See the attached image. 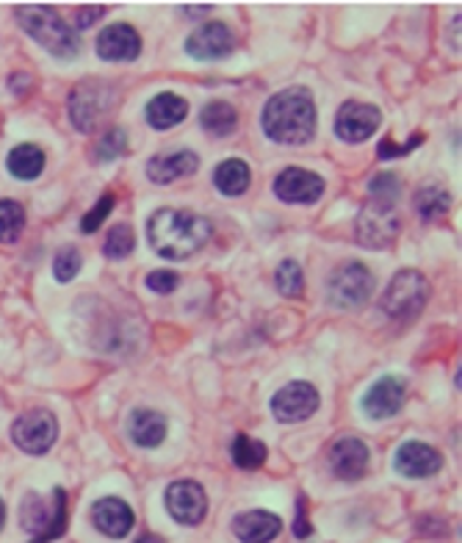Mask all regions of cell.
I'll use <instances>...</instances> for the list:
<instances>
[{
	"mask_svg": "<svg viewBox=\"0 0 462 543\" xmlns=\"http://www.w3.org/2000/svg\"><path fill=\"white\" fill-rule=\"evenodd\" d=\"M380 125H382L380 109L372 106V103H360V100H346V103L338 109V117H335V133H338V139H341V142H349V145H357V142L372 139Z\"/></svg>",
	"mask_w": 462,
	"mask_h": 543,
	"instance_id": "cell-12",
	"label": "cell"
},
{
	"mask_svg": "<svg viewBox=\"0 0 462 543\" xmlns=\"http://www.w3.org/2000/svg\"><path fill=\"white\" fill-rule=\"evenodd\" d=\"M230 455H233V463L239 469H260L263 461H266V443L263 441H255L244 433L236 435L233 446H230Z\"/></svg>",
	"mask_w": 462,
	"mask_h": 543,
	"instance_id": "cell-28",
	"label": "cell"
},
{
	"mask_svg": "<svg viewBox=\"0 0 462 543\" xmlns=\"http://www.w3.org/2000/svg\"><path fill=\"white\" fill-rule=\"evenodd\" d=\"M368 463H372V452L354 435L338 438L330 449V469L338 480L357 482L360 477H365Z\"/></svg>",
	"mask_w": 462,
	"mask_h": 543,
	"instance_id": "cell-17",
	"label": "cell"
},
{
	"mask_svg": "<svg viewBox=\"0 0 462 543\" xmlns=\"http://www.w3.org/2000/svg\"><path fill=\"white\" fill-rule=\"evenodd\" d=\"M6 164H9L12 177H17V180H36V177L44 172V164H48V158H44V150H42V148L25 142V145H17V148L9 153Z\"/></svg>",
	"mask_w": 462,
	"mask_h": 543,
	"instance_id": "cell-25",
	"label": "cell"
},
{
	"mask_svg": "<svg viewBox=\"0 0 462 543\" xmlns=\"http://www.w3.org/2000/svg\"><path fill=\"white\" fill-rule=\"evenodd\" d=\"M166 510L183 527H197L208 513V493L194 480H180L166 488Z\"/></svg>",
	"mask_w": 462,
	"mask_h": 543,
	"instance_id": "cell-11",
	"label": "cell"
},
{
	"mask_svg": "<svg viewBox=\"0 0 462 543\" xmlns=\"http://www.w3.org/2000/svg\"><path fill=\"white\" fill-rule=\"evenodd\" d=\"M114 106H117V89L114 86L86 81V83H78L70 95V119H72L75 130L91 133Z\"/></svg>",
	"mask_w": 462,
	"mask_h": 543,
	"instance_id": "cell-7",
	"label": "cell"
},
{
	"mask_svg": "<svg viewBox=\"0 0 462 543\" xmlns=\"http://www.w3.org/2000/svg\"><path fill=\"white\" fill-rule=\"evenodd\" d=\"M372 291H374V275L360 261L341 263L327 281V300H330V305H335L341 310L360 308L368 297H372Z\"/></svg>",
	"mask_w": 462,
	"mask_h": 543,
	"instance_id": "cell-8",
	"label": "cell"
},
{
	"mask_svg": "<svg viewBox=\"0 0 462 543\" xmlns=\"http://www.w3.org/2000/svg\"><path fill=\"white\" fill-rule=\"evenodd\" d=\"M263 130L277 145H307L316 133V100L310 89L305 86H288L277 92L266 109H263Z\"/></svg>",
	"mask_w": 462,
	"mask_h": 543,
	"instance_id": "cell-2",
	"label": "cell"
},
{
	"mask_svg": "<svg viewBox=\"0 0 462 543\" xmlns=\"http://www.w3.org/2000/svg\"><path fill=\"white\" fill-rule=\"evenodd\" d=\"M25 228V208L14 200H0V244H14Z\"/></svg>",
	"mask_w": 462,
	"mask_h": 543,
	"instance_id": "cell-29",
	"label": "cell"
},
{
	"mask_svg": "<svg viewBox=\"0 0 462 543\" xmlns=\"http://www.w3.org/2000/svg\"><path fill=\"white\" fill-rule=\"evenodd\" d=\"M95 48L103 62H136L142 53V36L127 23H114L103 28Z\"/></svg>",
	"mask_w": 462,
	"mask_h": 543,
	"instance_id": "cell-18",
	"label": "cell"
},
{
	"mask_svg": "<svg viewBox=\"0 0 462 543\" xmlns=\"http://www.w3.org/2000/svg\"><path fill=\"white\" fill-rule=\"evenodd\" d=\"M200 122L203 130L211 136H230L239 128V111L230 106L227 100H211L203 111H200Z\"/></svg>",
	"mask_w": 462,
	"mask_h": 543,
	"instance_id": "cell-26",
	"label": "cell"
},
{
	"mask_svg": "<svg viewBox=\"0 0 462 543\" xmlns=\"http://www.w3.org/2000/svg\"><path fill=\"white\" fill-rule=\"evenodd\" d=\"M4 524H6V505L0 500V529H4Z\"/></svg>",
	"mask_w": 462,
	"mask_h": 543,
	"instance_id": "cell-43",
	"label": "cell"
},
{
	"mask_svg": "<svg viewBox=\"0 0 462 543\" xmlns=\"http://www.w3.org/2000/svg\"><path fill=\"white\" fill-rule=\"evenodd\" d=\"M28 86H31V75H25V72L12 75V81H9V89H12V92H17V95H23Z\"/></svg>",
	"mask_w": 462,
	"mask_h": 543,
	"instance_id": "cell-40",
	"label": "cell"
},
{
	"mask_svg": "<svg viewBox=\"0 0 462 543\" xmlns=\"http://www.w3.org/2000/svg\"><path fill=\"white\" fill-rule=\"evenodd\" d=\"M145 283H147V289L156 291V294H169V291L177 289L180 278L174 275V272H169V269H156V272H150Z\"/></svg>",
	"mask_w": 462,
	"mask_h": 543,
	"instance_id": "cell-37",
	"label": "cell"
},
{
	"mask_svg": "<svg viewBox=\"0 0 462 543\" xmlns=\"http://www.w3.org/2000/svg\"><path fill=\"white\" fill-rule=\"evenodd\" d=\"M313 529H310V521H307V496L299 493L297 496V521H294V535L297 538H307Z\"/></svg>",
	"mask_w": 462,
	"mask_h": 543,
	"instance_id": "cell-38",
	"label": "cell"
},
{
	"mask_svg": "<svg viewBox=\"0 0 462 543\" xmlns=\"http://www.w3.org/2000/svg\"><path fill=\"white\" fill-rule=\"evenodd\" d=\"M318 402L321 399H318V391H316L313 383L294 380L271 396V414H274L277 422L297 424V422L310 419L318 411Z\"/></svg>",
	"mask_w": 462,
	"mask_h": 543,
	"instance_id": "cell-10",
	"label": "cell"
},
{
	"mask_svg": "<svg viewBox=\"0 0 462 543\" xmlns=\"http://www.w3.org/2000/svg\"><path fill=\"white\" fill-rule=\"evenodd\" d=\"M412 205H415V211H419L421 219L432 222V219H440V216L448 214V208H451V197H448L446 189L427 184V186H421L419 192H415Z\"/></svg>",
	"mask_w": 462,
	"mask_h": 543,
	"instance_id": "cell-27",
	"label": "cell"
},
{
	"mask_svg": "<svg viewBox=\"0 0 462 543\" xmlns=\"http://www.w3.org/2000/svg\"><path fill=\"white\" fill-rule=\"evenodd\" d=\"M80 266H83V258H80V252L70 244V247H61V250L56 252V258H53V275H56L59 283H70V281H75V275L80 272Z\"/></svg>",
	"mask_w": 462,
	"mask_h": 543,
	"instance_id": "cell-33",
	"label": "cell"
},
{
	"mask_svg": "<svg viewBox=\"0 0 462 543\" xmlns=\"http://www.w3.org/2000/svg\"><path fill=\"white\" fill-rule=\"evenodd\" d=\"M325 177L302 169V167H288L280 175L274 177V195L283 203H294V205H307L316 203L321 195H325Z\"/></svg>",
	"mask_w": 462,
	"mask_h": 543,
	"instance_id": "cell-14",
	"label": "cell"
},
{
	"mask_svg": "<svg viewBox=\"0 0 462 543\" xmlns=\"http://www.w3.org/2000/svg\"><path fill=\"white\" fill-rule=\"evenodd\" d=\"M125 150H127V133L122 128H111L103 139L95 145V150H91V161L108 164V161H117Z\"/></svg>",
	"mask_w": 462,
	"mask_h": 543,
	"instance_id": "cell-31",
	"label": "cell"
},
{
	"mask_svg": "<svg viewBox=\"0 0 462 543\" xmlns=\"http://www.w3.org/2000/svg\"><path fill=\"white\" fill-rule=\"evenodd\" d=\"M127 433L136 446L142 449H156L166 438V416L158 411H147V407H138L127 419Z\"/></svg>",
	"mask_w": 462,
	"mask_h": 543,
	"instance_id": "cell-22",
	"label": "cell"
},
{
	"mask_svg": "<svg viewBox=\"0 0 462 543\" xmlns=\"http://www.w3.org/2000/svg\"><path fill=\"white\" fill-rule=\"evenodd\" d=\"M133 521L136 516L130 505L122 502L119 496H106V500H98L91 505V524L108 538H125L133 529Z\"/></svg>",
	"mask_w": 462,
	"mask_h": 543,
	"instance_id": "cell-19",
	"label": "cell"
},
{
	"mask_svg": "<svg viewBox=\"0 0 462 543\" xmlns=\"http://www.w3.org/2000/svg\"><path fill=\"white\" fill-rule=\"evenodd\" d=\"M200 169V156L192 150H174V153H164L147 161V177L158 186L174 184V180L194 175Z\"/></svg>",
	"mask_w": 462,
	"mask_h": 543,
	"instance_id": "cell-20",
	"label": "cell"
},
{
	"mask_svg": "<svg viewBox=\"0 0 462 543\" xmlns=\"http://www.w3.org/2000/svg\"><path fill=\"white\" fill-rule=\"evenodd\" d=\"M136 543H164V538H158V535H142Z\"/></svg>",
	"mask_w": 462,
	"mask_h": 543,
	"instance_id": "cell-42",
	"label": "cell"
},
{
	"mask_svg": "<svg viewBox=\"0 0 462 543\" xmlns=\"http://www.w3.org/2000/svg\"><path fill=\"white\" fill-rule=\"evenodd\" d=\"M147 239L156 255L166 261H186L211 239V222L183 208H158L147 222Z\"/></svg>",
	"mask_w": 462,
	"mask_h": 543,
	"instance_id": "cell-1",
	"label": "cell"
},
{
	"mask_svg": "<svg viewBox=\"0 0 462 543\" xmlns=\"http://www.w3.org/2000/svg\"><path fill=\"white\" fill-rule=\"evenodd\" d=\"M236 48V33L230 31V25L211 20L200 25L189 39H186V53L194 56L197 62H219L227 59Z\"/></svg>",
	"mask_w": 462,
	"mask_h": 543,
	"instance_id": "cell-13",
	"label": "cell"
},
{
	"mask_svg": "<svg viewBox=\"0 0 462 543\" xmlns=\"http://www.w3.org/2000/svg\"><path fill=\"white\" fill-rule=\"evenodd\" d=\"M213 184L216 189L224 195V197H241L250 184H252V172H250V164L241 161V158H227L216 167L213 172Z\"/></svg>",
	"mask_w": 462,
	"mask_h": 543,
	"instance_id": "cell-24",
	"label": "cell"
},
{
	"mask_svg": "<svg viewBox=\"0 0 462 543\" xmlns=\"http://www.w3.org/2000/svg\"><path fill=\"white\" fill-rule=\"evenodd\" d=\"M393 466H396V472L401 477L427 480V477H435L443 469V455H440L435 446H429L424 441H404L396 449Z\"/></svg>",
	"mask_w": 462,
	"mask_h": 543,
	"instance_id": "cell-15",
	"label": "cell"
},
{
	"mask_svg": "<svg viewBox=\"0 0 462 543\" xmlns=\"http://www.w3.org/2000/svg\"><path fill=\"white\" fill-rule=\"evenodd\" d=\"M186 114H189L186 98H180V95H174V92H161V95H156V98L147 103V109H145L147 122H150L156 130H169V128L180 125L183 119H186Z\"/></svg>",
	"mask_w": 462,
	"mask_h": 543,
	"instance_id": "cell-23",
	"label": "cell"
},
{
	"mask_svg": "<svg viewBox=\"0 0 462 543\" xmlns=\"http://www.w3.org/2000/svg\"><path fill=\"white\" fill-rule=\"evenodd\" d=\"M274 283H277V291H280L283 297L297 300L305 291V272L297 261H283L280 266H277Z\"/></svg>",
	"mask_w": 462,
	"mask_h": 543,
	"instance_id": "cell-30",
	"label": "cell"
},
{
	"mask_svg": "<svg viewBox=\"0 0 462 543\" xmlns=\"http://www.w3.org/2000/svg\"><path fill=\"white\" fill-rule=\"evenodd\" d=\"M20 527L33 532V543H51L67 532V491L53 488V505L48 508L39 493H28L20 505Z\"/></svg>",
	"mask_w": 462,
	"mask_h": 543,
	"instance_id": "cell-4",
	"label": "cell"
},
{
	"mask_svg": "<svg viewBox=\"0 0 462 543\" xmlns=\"http://www.w3.org/2000/svg\"><path fill=\"white\" fill-rule=\"evenodd\" d=\"M205 12H211V6H208V4H205V6H194V9H192V6H186V14H194V17L205 14Z\"/></svg>",
	"mask_w": 462,
	"mask_h": 543,
	"instance_id": "cell-41",
	"label": "cell"
},
{
	"mask_svg": "<svg viewBox=\"0 0 462 543\" xmlns=\"http://www.w3.org/2000/svg\"><path fill=\"white\" fill-rule=\"evenodd\" d=\"M399 231H401V219H399L396 203H385V200H368L354 222L357 242L368 250L391 247Z\"/></svg>",
	"mask_w": 462,
	"mask_h": 543,
	"instance_id": "cell-6",
	"label": "cell"
},
{
	"mask_svg": "<svg viewBox=\"0 0 462 543\" xmlns=\"http://www.w3.org/2000/svg\"><path fill=\"white\" fill-rule=\"evenodd\" d=\"M427 300H429V281L419 269H401L388 283L380 300V308L391 319L407 322V319H415V316L427 308Z\"/></svg>",
	"mask_w": 462,
	"mask_h": 543,
	"instance_id": "cell-5",
	"label": "cell"
},
{
	"mask_svg": "<svg viewBox=\"0 0 462 543\" xmlns=\"http://www.w3.org/2000/svg\"><path fill=\"white\" fill-rule=\"evenodd\" d=\"M136 247V236H133V228L130 224H114V228L108 231L106 236V244H103V252L111 258V261H122L133 252Z\"/></svg>",
	"mask_w": 462,
	"mask_h": 543,
	"instance_id": "cell-32",
	"label": "cell"
},
{
	"mask_svg": "<svg viewBox=\"0 0 462 543\" xmlns=\"http://www.w3.org/2000/svg\"><path fill=\"white\" fill-rule=\"evenodd\" d=\"M114 203H117V197L114 195H103L98 203H95V208H91L83 219H80V233H98L100 228H103V222L108 219V214L114 211Z\"/></svg>",
	"mask_w": 462,
	"mask_h": 543,
	"instance_id": "cell-35",
	"label": "cell"
},
{
	"mask_svg": "<svg viewBox=\"0 0 462 543\" xmlns=\"http://www.w3.org/2000/svg\"><path fill=\"white\" fill-rule=\"evenodd\" d=\"M103 14H106V6H83V9H78V14H75V25L83 31V28H89V25H95Z\"/></svg>",
	"mask_w": 462,
	"mask_h": 543,
	"instance_id": "cell-39",
	"label": "cell"
},
{
	"mask_svg": "<svg viewBox=\"0 0 462 543\" xmlns=\"http://www.w3.org/2000/svg\"><path fill=\"white\" fill-rule=\"evenodd\" d=\"M404 396H407L404 380L396 377V375H385V377H380L372 388L365 391L363 411H365V416H372L377 422L391 419V416H396L401 411Z\"/></svg>",
	"mask_w": 462,
	"mask_h": 543,
	"instance_id": "cell-16",
	"label": "cell"
},
{
	"mask_svg": "<svg viewBox=\"0 0 462 543\" xmlns=\"http://www.w3.org/2000/svg\"><path fill=\"white\" fill-rule=\"evenodd\" d=\"M368 192H372V200H385V203H396L401 195V180L393 172H380L372 177L368 184Z\"/></svg>",
	"mask_w": 462,
	"mask_h": 543,
	"instance_id": "cell-34",
	"label": "cell"
},
{
	"mask_svg": "<svg viewBox=\"0 0 462 543\" xmlns=\"http://www.w3.org/2000/svg\"><path fill=\"white\" fill-rule=\"evenodd\" d=\"M59 438V419L44 411V407H36V411H25L14 424H12V441L17 449H23L25 455H48Z\"/></svg>",
	"mask_w": 462,
	"mask_h": 543,
	"instance_id": "cell-9",
	"label": "cell"
},
{
	"mask_svg": "<svg viewBox=\"0 0 462 543\" xmlns=\"http://www.w3.org/2000/svg\"><path fill=\"white\" fill-rule=\"evenodd\" d=\"M421 142H424V133H415V136H410V139L404 142V145H396L393 142V136H385V139L380 142V158L382 161H388V158H399V156H407V153H412L415 148H421Z\"/></svg>",
	"mask_w": 462,
	"mask_h": 543,
	"instance_id": "cell-36",
	"label": "cell"
},
{
	"mask_svg": "<svg viewBox=\"0 0 462 543\" xmlns=\"http://www.w3.org/2000/svg\"><path fill=\"white\" fill-rule=\"evenodd\" d=\"M14 17L23 25V31L33 42H39L51 56H56V59L78 56L80 36L64 23V17H59L56 9H51V6H17Z\"/></svg>",
	"mask_w": 462,
	"mask_h": 543,
	"instance_id": "cell-3",
	"label": "cell"
},
{
	"mask_svg": "<svg viewBox=\"0 0 462 543\" xmlns=\"http://www.w3.org/2000/svg\"><path fill=\"white\" fill-rule=\"evenodd\" d=\"M283 529V521L269 510H247L236 516L233 535L241 543H271Z\"/></svg>",
	"mask_w": 462,
	"mask_h": 543,
	"instance_id": "cell-21",
	"label": "cell"
}]
</instances>
